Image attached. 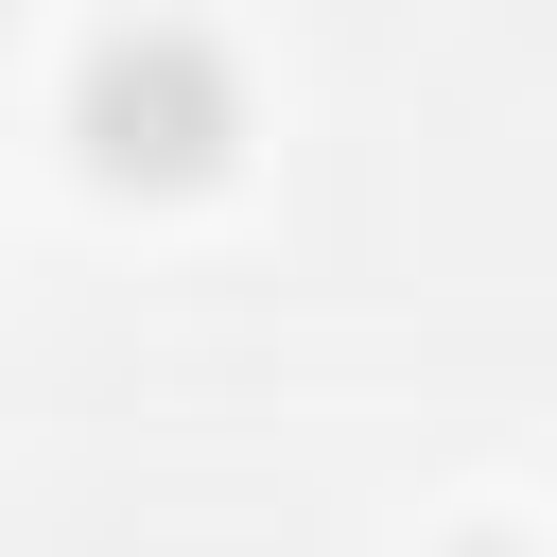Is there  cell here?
Wrapping results in <instances>:
<instances>
[{
	"mask_svg": "<svg viewBox=\"0 0 557 557\" xmlns=\"http://www.w3.org/2000/svg\"><path fill=\"white\" fill-rule=\"evenodd\" d=\"M70 157L104 191H209L244 157V70L191 17H122V35L70 52Z\"/></svg>",
	"mask_w": 557,
	"mask_h": 557,
	"instance_id": "cell-1",
	"label": "cell"
},
{
	"mask_svg": "<svg viewBox=\"0 0 557 557\" xmlns=\"http://www.w3.org/2000/svg\"><path fill=\"white\" fill-rule=\"evenodd\" d=\"M453 557H505V540H453Z\"/></svg>",
	"mask_w": 557,
	"mask_h": 557,
	"instance_id": "cell-2",
	"label": "cell"
}]
</instances>
